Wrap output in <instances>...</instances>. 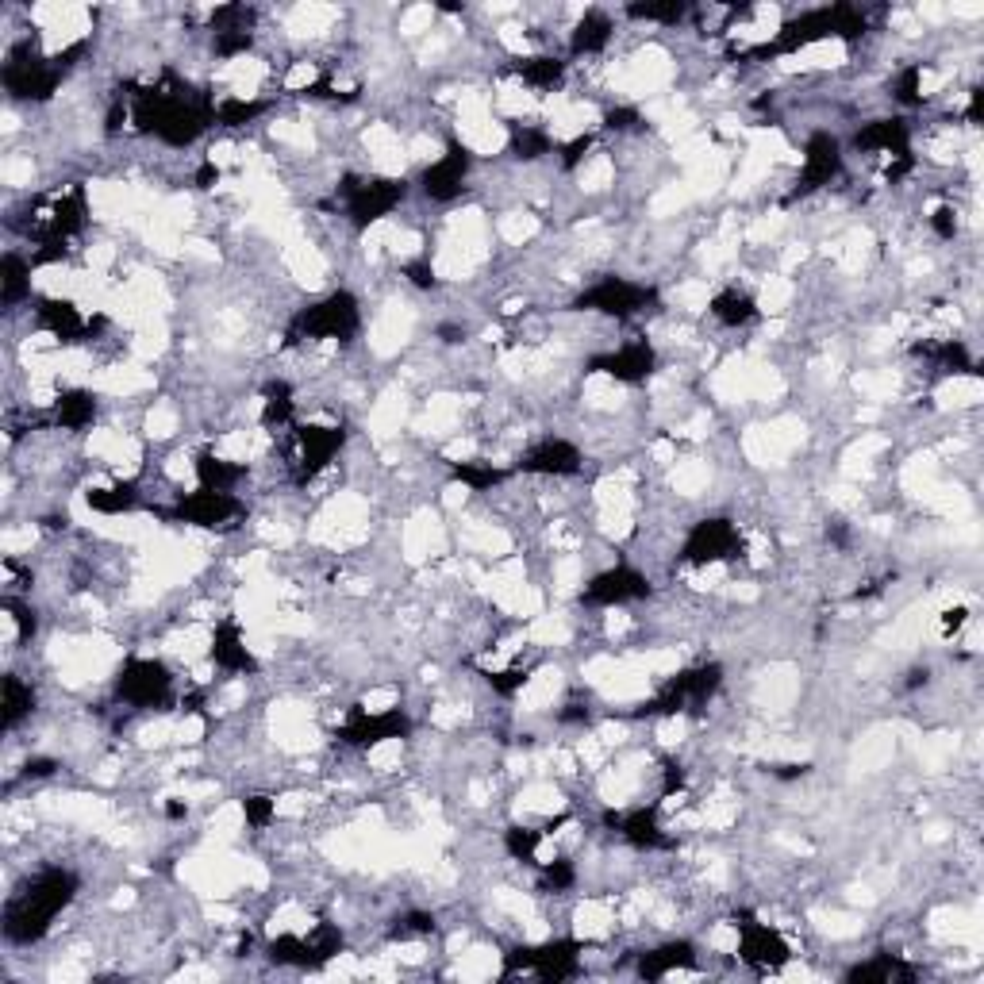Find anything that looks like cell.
<instances>
[{
    "mask_svg": "<svg viewBox=\"0 0 984 984\" xmlns=\"http://www.w3.org/2000/svg\"><path fill=\"white\" fill-rule=\"evenodd\" d=\"M981 396H984V385H981V377H973V373H954L942 389H938V400L950 408H973V404H981Z\"/></svg>",
    "mask_w": 984,
    "mask_h": 984,
    "instance_id": "obj_6",
    "label": "cell"
},
{
    "mask_svg": "<svg viewBox=\"0 0 984 984\" xmlns=\"http://www.w3.org/2000/svg\"><path fill=\"white\" fill-rule=\"evenodd\" d=\"M77 881L66 869H43L27 881L24 892H16L4 908V935L8 942H39L50 931L54 915L74 900Z\"/></svg>",
    "mask_w": 984,
    "mask_h": 984,
    "instance_id": "obj_1",
    "label": "cell"
},
{
    "mask_svg": "<svg viewBox=\"0 0 984 984\" xmlns=\"http://www.w3.org/2000/svg\"><path fill=\"white\" fill-rule=\"evenodd\" d=\"M612 39V20L600 12H585V20L573 27V50H600Z\"/></svg>",
    "mask_w": 984,
    "mask_h": 984,
    "instance_id": "obj_7",
    "label": "cell"
},
{
    "mask_svg": "<svg viewBox=\"0 0 984 984\" xmlns=\"http://www.w3.org/2000/svg\"><path fill=\"white\" fill-rule=\"evenodd\" d=\"M712 316L719 323H727V327H738V323L754 320V300L735 293V289H727V293H719L712 300Z\"/></svg>",
    "mask_w": 984,
    "mask_h": 984,
    "instance_id": "obj_8",
    "label": "cell"
},
{
    "mask_svg": "<svg viewBox=\"0 0 984 984\" xmlns=\"http://www.w3.org/2000/svg\"><path fill=\"white\" fill-rule=\"evenodd\" d=\"M31 708H35V692H31V685H24L16 673H8V677H4V727L12 731L20 719L31 715Z\"/></svg>",
    "mask_w": 984,
    "mask_h": 984,
    "instance_id": "obj_5",
    "label": "cell"
},
{
    "mask_svg": "<svg viewBox=\"0 0 984 984\" xmlns=\"http://www.w3.org/2000/svg\"><path fill=\"white\" fill-rule=\"evenodd\" d=\"M170 685H173V677L166 673V665L139 658V662H131L123 669L120 696H127L135 708H154V704H162V700L170 696Z\"/></svg>",
    "mask_w": 984,
    "mask_h": 984,
    "instance_id": "obj_2",
    "label": "cell"
},
{
    "mask_svg": "<svg viewBox=\"0 0 984 984\" xmlns=\"http://www.w3.org/2000/svg\"><path fill=\"white\" fill-rule=\"evenodd\" d=\"M646 592H650V585H646L642 573H631V569H608V573L592 577L585 596H589V600L612 604V600H635V596H646Z\"/></svg>",
    "mask_w": 984,
    "mask_h": 984,
    "instance_id": "obj_3",
    "label": "cell"
},
{
    "mask_svg": "<svg viewBox=\"0 0 984 984\" xmlns=\"http://www.w3.org/2000/svg\"><path fill=\"white\" fill-rule=\"evenodd\" d=\"M523 469H535V473H573L577 469V450L562 439H550V443L535 446L527 454Z\"/></svg>",
    "mask_w": 984,
    "mask_h": 984,
    "instance_id": "obj_4",
    "label": "cell"
},
{
    "mask_svg": "<svg viewBox=\"0 0 984 984\" xmlns=\"http://www.w3.org/2000/svg\"><path fill=\"white\" fill-rule=\"evenodd\" d=\"M431 20H435V12H431V8H412V12H404V20H400V31H408V35L431 31Z\"/></svg>",
    "mask_w": 984,
    "mask_h": 984,
    "instance_id": "obj_9",
    "label": "cell"
}]
</instances>
